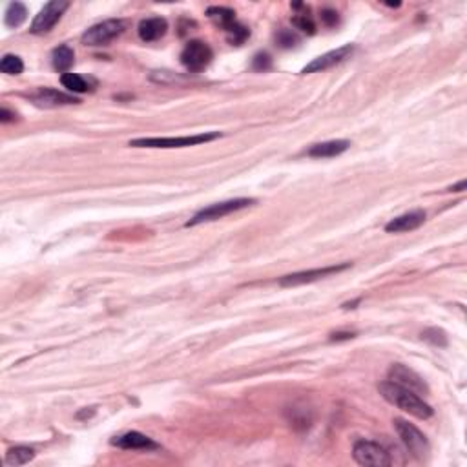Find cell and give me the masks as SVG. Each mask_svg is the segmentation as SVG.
Instances as JSON below:
<instances>
[{
	"label": "cell",
	"instance_id": "cell-26",
	"mask_svg": "<svg viewBox=\"0 0 467 467\" xmlns=\"http://www.w3.org/2000/svg\"><path fill=\"white\" fill-rule=\"evenodd\" d=\"M272 66V59H270L269 53H258V55L252 59V68L256 71H265Z\"/></svg>",
	"mask_w": 467,
	"mask_h": 467
},
{
	"label": "cell",
	"instance_id": "cell-22",
	"mask_svg": "<svg viewBox=\"0 0 467 467\" xmlns=\"http://www.w3.org/2000/svg\"><path fill=\"white\" fill-rule=\"evenodd\" d=\"M0 70L6 75H21L22 71H24V62H22L21 57L17 55H8L2 57V61H0Z\"/></svg>",
	"mask_w": 467,
	"mask_h": 467
},
{
	"label": "cell",
	"instance_id": "cell-5",
	"mask_svg": "<svg viewBox=\"0 0 467 467\" xmlns=\"http://www.w3.org/2000/svg\"><path fill=\"white\" fill-rule=\"evenodd\" d=\"M207 15H209L210 21H213L218 26H221L229 37V41L232 44H241V42L250 35V31L245 28V26L239 24L236 21V13H234L230 8H223V6H212L207 11Z\"/></svg>",
	"mask_w": 467,
	"mask_h": 467
},
{
	"label": "cell",
	"instance_id": "cell-11",
	"mask_svg": "<svg viewBox=\"0 0 467 467\" xmlns=\"http://www.w3.org/2000/svg\"><path fill=\"white\" fill-rule=\"evenodd\" d=\"M350 269V263H341V265H330V267H321V269H312V270H301V272H294V274L283 276L280 280L281 287H298V285L305 283H314L318 280H323V278H329L332 274H340L343 270Z\"/></svg>",
	"mask_w": 467,
	"mask_h": 467
},
{
	"label": "cell",
	"instance_id": "cell-2",
	"mask_svg": "<svg viewBox=\"0 0 467 467\" xmlns=\"http://www.w3.org/2000/svg\"><path fill=\"white\" fill-rule=\"evenodd\" d=\"M392 426L397 429L401 444L407 447V451L411 452L412 457H417L418 460H423V458L429 457L431 446H429V440L426 438V435L418 427H414L412 423L403 420V418H394Z\"/></svg>",
	"mask_w": 467,
	"mask_h": 467
},
{
	"label": "cell",
	"instance_id": "cell-16",
	"mask_svg": "<svg viewBox=\"0 0 467 467\" xmlns=\"http://www.w3.org/2000/svg\"><path fill=\"white\" fill-rule=\"evenodd\" d=\"M349 146H350V142L345 141V139L318 142V144H312V146L307 150V155H309V158H316V159L336 158V155H341L343 152H347Z\"/></svg>",
	"mask_w": 467,
	"mask_h": 467
},
{
	"label": "cell",
	"instance_id": "cell-6",
	"mask_svg": "<svg viewBox=\"0 0 467 467\" xmlns=\"http://www.w3.org/2000/svg\"><path fill=\"white\" fill-rule=\"evenodd\" d=\"M124 28H126L124 21H121V19H110V21L99 22V24L88 28L82 33L81 41L84 46H106L113 39L122 35Z\"/></svg>",
	"mask_w": 467,
	"mask_h": 467
},
{
	"label": "cell",
	"instance_id": "cell-1",
	"mask_svg": "<svg viewBox=\"0 0 467 467\" xmlns=\"http://www.w3.org/2000/svg\"><path fill=\"white\" fill-rule=\"evenodd\" d=\"M378 391L391 406L398 407L403 412H409L411 417H417L420 420H427V418L432 417V407L427 401H423L420 394L409 391L406 387H400L387 380L381 381L378 385Z\"/></svg>",
	"mask_w": 467,
	"mask_h": 467
},
{
	"label": "cell",
	"instance_id": "cell-8",
	"mask_svg": "<svg viewBox=\"0 0 467 467\" xmlns=\"http://www.w3.org/2000/svg\"><path fill=\"white\" fill-rule=\"evenodd\" d=\"M70 8V2L66 0H51L48 2L41 11H39V15L33 19L31 22L30 31L33 35H44V33H50L55 24L62 19L64 15V11Z\"/></svg>",
	"mask_w": 467,
	"mask_h": 467
},
{
	"label": "cell",
	"instance_id": "cell-21",
	"mask_svg": "<svg viewBox=\"0 0 467 467\" xmlns=\"http://www.w3.org/2000/svg\"><path fill=\"white\" fill-rule=\"evenodd\" d=\"M61 82L68 92L73 93H84L88 92V90H92V88H90V82H88L84 77L77 75V73H64V75L61 77Z\"/></svg>",
	"mask_w": 467,
	"mask_h": 467
},
{
	"label": "cell",
	"instance_id": "cell-13",
	"mask_svg": "<svg viewBox=\"0 0 467 467\" xmlns=\"http://www.w3.org/2000/svg\"><path fill=\"white\" fill-rule=\"evenodd\" d=\"M30 99L35 102L37 106L41 108H59V106H68V104H79V99L70 93L59 92V90H53V88H39L35 93H31Z\"/></svg>",
	"mask_w": 467,
	"mask_h": 467
},
{
	"label": "cell",
	"instance_id": "cell-4",
	"mask_svg": "<svg viewBox=\"0 0 467 467\" xmlns=\"http://www.w3.org/2000/svg\"><path fill=\"white\" fill-rule=\"evenodd\" d=\"M254 199L239 198V199H230V201H221V203H213L207 209L199 210L196 216H193L190 221L187 223V227H196V225L201 223H210V221H218V219L225 218V216H230V213L238 212V210H243L250 204H254Z\"/></svg>",
	"mask_w": 467,
	"mask_h": 467
},
{
	"label": "cell",
	"instance_id": "cell-19",
	"mask_svg": "<svg viewBox=\"0 0 467 467\" xmlns=\"http://www.w3.org/2000/svg\"><path fill=\"white\" fill-rule=\"evenodd\" d=\"M35 458V451L31 447L26 446H17L13 449L8 451L6 455V466L15 467V466H26L28 462H31Z\"/></svg>",
	"mask_w": 467,
	"mask_h": 467
},
{
	"label": "cell",
	"instance_id": "cell-3",
	"mask_svg": "<svg viewBox=\"0 0 467 467\" xmlns=\"http://www.w3.org/2000/svg\"><path fill=\"white\" fill-rule=\"evenodd\" d=\"M221 137L219 132L198 133V135H183V137H142L130 141V146L133 148H184L203 144V142L213 141Z\"/></svg>",
	"mask_w": 467,
	"mask_h": 467
},
{
	"label": "cell",
	"instance_id": "cell-20",
	"mask_svg": "<svg viewBox=\"0 0 467 467\" xmlns=\"http://www.w3.org/2000/svg\"><path fill=\"white\" fill-rule=\"evenodd\" d=\"M26 17H28L26 6L22 4V2H11V4L8 6V10H6L4 22L8 28H19V26H22V22L26 21Z\"/></svg>",
	"mask_w": 467,
	"mask_h": 467
},
{
	"label": "cell",
	"instance_id": "cell-24",
	"mask_svg": "<svg viewBox=\"0 0 467 467\" xmlns=\"http://www.w3.org/2000/svg\"><path fill=\"white\" fill-rule=\"evenodd\" d=\"M292 24H294L300 31H303V33H309V35H314L316 33L314 21H312V17L307 15V13H300V15H296L294 19H292Z\"/></svg>",
	"mask_w": 467,
	"mask_h": 467
},
{
	"label": "cell",
	"instance_id": "cell-7",
	"mask_svg": "<svg viewBox=\"0 0 467 467\" xmlns=\"http://www.w3.org/2000/svg\"><path fill=\"white\" fill-rule=\"evenodd\" d=\"M352 457L360 466L385 467L391 466L392 458L385 447L371 440H358L352 447Z\"/></svg>",
	"mask_w": 467,
	"mask_h": 467
},
{
	"label": "cell",
	"instance_id": "cell-28",
	"mask_svg": "<svg viewBox=\"0 0 467 467\" xmlns=\"http://www.w3.org/2000/svg\"><path fill=\"white\" fill-rule=\"evenodd\" d=\"M350 338H354L352 332H334V334H330V341H343L350 340Z\"/></svg>",
	"mask_w": 467,
	"mask_h": 467
},
{
	"label": "cell",
	"instance_id": "cell-9",
	"mask_svg": "<svg viewBox=\"0 0 467 467\" xmlns=\"http://www.w3.org/2000/svg\"><path fill=\"white\" fill-rule=\"evenodd\" d=\"M213 59L212 48L203 41H190L181 51V64L188 71H203Z\"/></svg>",
	"mask_w": 467,
	"mask_h": 467
},
{
	"label": "cell",
	"instance_id": "cell-17",
	"mask_svg": "<svg viewBox=\"0 0 467 467\" xmlns=\"http://www.w3.org/2000/svg\"><path fill=\"white\" fill-rule=\"evenodd\" d=\"M139 37H141V41L144 42H153L159 41L161 37H164V33L168 31V22L161 17H152V19H144L141 21L137 28Z\"/></svg>",
	"mask_w": 467,
	"mask_h": 467
},
{
	"label": "cell",
	"instance_id": "cell-12",
	"mask_svg": "<svg viewBox=\"0 0 467 467\" xmlns=\"http://www.w3.org/2000/svg\"><path fill=\"white\" fill-rule=\"evenodd\" d=\"M352 53H354V46H352V44H345V46L338 48V50L327 51V53L320 55L312 62H309V64L301 70V73L307 75V73H320V71L330 70V68L338 66V64H341L343 61H347Z\"/></svg>",
	"mask_w": 467,
	"mask_h": 467
},
{
	"label": "cell",
	"instance_id": "cell-23",
	"mask_svg": "<svg viewBox=\"0 0 467 467\" xmlns=\"http://www.w3.org/2000/svg\"><path fill=\"white\" fill-rule=\"evenodd\" d=\"M421 340L427 341L432 347H447V334L438 327H431L421 332Z\"/></svg>",
	"mask_w": 467,
	"mask_h": 467
},
{
	"label": "cell",
	"instance_id": "cell-27",
	"mask_svg": "<svg viewBox=\"0 0 467 467\" xmlns=\"http://www.w3.org/2000/svg\"><path fill=\"white\" fill-rule=\"evenodd\" d=\"M321 21H323V24L329 26V28H332V26L338 24V21H340V17H338V13H336L334 10H323L321 11Z\"/></svg>",
	"mask_w": 467,
	"mask_h": 467
},
{
	"label": "cell",
	"instance_id": "cell-14",
	"mask_svg": "<svg viewBox=\"0 0 467 467\" xmlns=\"http://www.w3.org/2000/svg\"><path fill=\"white\" fill-rule=\"evenodd\" d=\"M112 446L119 447V449H133V451H152V449H158L159 444H155L152 438L142 432L130 431L113 438Z\"/></svg>",
	"mask_w": 467,
	"mask_h": 467
},
{
	"label": "cell",
	"instance_id": "cell-25",
	"mask_svg": "<svg viewBox=\"0 0 467 467\" xmlns=\"http://www.w3.org/2000/svg\"><path fill=\"white\" fill-rule=\"evenodd\" d=\"M276 41L281 48H294L296 44H300V37L292 30H280L276 35Z\"/></svg>",
	"mask_w": 467,
	"mask_h": 467
},
{
	"label": "cell",
	"instance_id": "cell-29",
	"mask_svg": "<svg viewBox=\"0 0 467 467\" xmlns=\"http://www.w3.org/2000/svg\"><path fill=\"white\" fill-rule=\"evenodd\" d=\"M15 113L8 112V108H2L0 110V121L2 122H10V121H15Z\"/></svg>",
	"mask_w": 467,
	"mask_h": 467
},
{
	"label": "cell",
	"instance_id": "cell-10",
	"mask_svg": "<svg viewBox=\"0 0 467 467\" xmlns=\"http://www.w3.org/2000/svg\"><path fill=\"white\" fill-rule=\"evenodd\" d=\"M387 380L397 383L400 387H406L409 391L417 392V394H429V387L423 381L420 374L417 371H412L409 367L401 365V363H392L387 371Z\"/></svg>",
	"mask_w": 467,
	"mask_h": 467
},
{
	"label": "cell",
	"instance_id": "cell-30",
	"mask_svg": "<svg viewBox=\"0 0 467 467\" xmlns=\"http://www.w3.org/2000/svg\"><path fill=\"white\" fill-rule=\"evenodd\" d=\"M466 188H467L466 181H460V183H458V184H455V187L449 188V192H464Z\"/></svg>",
	"mask_w": 467,
	"mask_h": 467
},
{
	"label": "cell",
	"instance_id": "cell-18",
	"mask_svg": "<svg viewBox=\"0 0 467 467\" xmlns=\"http://www.w3.org/2000/svg\"><path fill=\"white\" fill-rule=\"evenodd\" d=\"M73 62H75V51H73V48L68 46V44H62V46L55 48V50L51 51V64H53V68L57 71L66 73L73 66Z\"/></svg>",
	"mask_w": 467,
	"mask_h": 467
},
{
	"label": "cell",
	"instance_id": "cell-31",
	"mask_svg": "<svg viewBox=\"0 0 467 467\" xmlns=\"http://www.w3.org/2000/svg\"><path fill=\"white\" fill-rule=\"evenodd\" d=\"M360 301L361 300H354V301H350V303H343V309H354V305H358Z\"/></svg>",
	"mask_w": 467,
	"mask_h": 467
},
{
	"label": "cell",
	"instance_id": "cell-15",
	"mask_svg": "<svg viewBox=\"0 0 467 467\" xmlns=\"http://www.w3.org/2000/svg\"><path fill=\"white\" fill-rule=\"evenodd\" d=\"M423 223H426V212L423 210H412V212L401 213L398 218L391 219L385 225V232H411V230H417Z\"/></svg>",
	"mask_w": 467,
	"mask_h": 467
}]
</instances>
